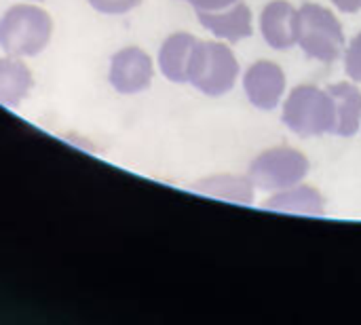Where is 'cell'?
<instances>
[{"label":"cell","instance_id":"obj_1","mask_svg":"<svg viewBox=\"0 0 361 325\" xmlns=\"http://www.w3.org/2000/svg\"><path fill=\"white\" fill-rule=\"evenodd\" d=\"M283 125L300 137L334 135L336 110L328 89L298 85L290 91L281 112Z\"/></svg>","mask_w":361,"mask_h":325},{"label":"cell","instance_id":"obj_2","mask_svg":"<svg viewBox=\"0 0 361 325\" xmlns=\"http://www.w3.org/2000/svg\"><path fill=\"white\" fill-rule=\"evenodd\" d=\"M296 44L305 51V55L322 63L338 61L347 49L345 30L338 17L317 2H305L298 8Z\"/></svg>","mask_w":361,"mask_h":325},{"label":"cell","instance_id":"obj_3","mask_svg":"<svg viewBox=\"0 0 361 325\" xmlns=\"http://www.w3.org/2000/svg\"><path fill=\"white\" fill-rule=\"evenodd\" d=\"M239 72V61L226 42L197 40L188 63V85L203 95L220 97L233 91Z\"/></svg>","mask_w":361,"mask_h":325},{"label":"cell","instance_id":"obj_4","mask_svg":"<svg viewBox=\"0 0 361 325\" xmlns=\"http://www.w3.org/2000/svg\"><path fill=\"white\" fill-rule=\"evenodd\" d=\"M53 34L47 11L32 4H15L0 17V49L13 57H34L44 51Z\"/></svg>","mask_w":361,"mask_h":325},{"label":"cell","instance_id":"obj_5","mask_svg":"<svg viewBox=\"0 0 361 325\" xmlns=\"http://www.w3.org/2000/svg\"><path fill=\"white\" fill-rule=\"evenodd\" d=\"M311 165L305 152L292 146H277L260 152L247 169V178L252 184L267 192H279L300 184Z\"/></svg>","mask_w":361,"mask_h":325},{"label":"cell","instance_id":"obj_6","mask_svg":"<svg viewBox=\"0 0 361 325\" xmlns=\"http://www.w3.org/2000/svg\"><path fill=\"white\" fill-rule=\"evenodd\" d=\"M152 74H154V68H152L150 55L142 51L140 47H127L112 55L108 78H110V85L118 93L133 95L150 87Z\"/></svg>","mask_w":361,"mask_h":325},{"label":"cell","instance_id":"obj_7","mask_svg":"<svg viewBox=\"0 0 361 325\" xmlns=\"http://www.w3.org/2000/svg\"><path fill=\"white\" fill-rule=\"evenodd\" d=\"M286 72L281 66L269 59H260L243 74V89L250 104L258 110H275L286 93Z\"/></svg>","mask_w":361,"mask_h":325},{"label":"cell","instance_id":"obj_8","mask_svg":"<svg viewBox=\"0 0 361 325\" xmlns=\"http://www.w3.org/2000/svg\"><path fill=\"white\" fill-rule=\"evenodd\" d=\"M197 19L207 32L231 44L241 42L254 34L252 8L243 0L222 11H197Z\"/></svg>","mask_w":361,"mask_h":325},{"label":"cell","instance_id":"obj_9","mask_svg":"<svg viewBox=\"0 0 361 325\" xmlns=\"http://www.w3.org/2000/svg\"><path fill=\"white\" fill-rule=\"evenodd\" d=\"M298 8L288 0H273L260 13V34L275 51H288L296 44Z\"/></svg>","mask_w":361,"mask_h":325},{"label":"cell","instance_id":"obj_10","mask_svg":"<svg viewBox=\"0 0 361 325\" xmlns=\"http://www.w3.org/2000/svg\"><path fill=\"white\" fill-rule=\"evenodd\" d=\"M264 209L281 211V214H296V216H326V199L324 195L309 184H296L292 188L275 192L271 199L264 201Z\"/></svg>","mask_w":361,"mask_h":325},{"label":"cell","instance_id":"obj_11","mask_svg":"<svg viewBox=\"0 0 361 325\" xmlns=\"http://www.w3.org/2000/svg\"><path fill=\"white\" fill-rule=\"evenodd\" d=\"M197 40L199 38L188 32H176L165 38L159 49V68L167 80L178 85L188 82V63Z\"/></svg>","mask_w":361,"mask_h":325},{"label":"cell","instance_id":"obj_12","mask_svg":"<svg viewBox=\"0 0 361 325\" xmlns=\"http://www.w3.org/2000/svg\"><path fill=\"white\" fill-rule=\"evenodd\" d=\"M328 93L334 99L336 127L334 135L353 137L361 129V89L355 82H334L328 87Z\"/></svg>","mask_w":361,"mask_h":325},{"label":"cell","instance_id":"obj_13","mask_svg":"<svg viewBox=\"0 0 361 325\" xmlns=\"http://www.w3.org/2000/svg\"><path fill=\"white\" fill-rule=\"evenodd\" d=\"M192 188L201 195L237 203V205H254V190L256 186L247 176H235V173H218L212 178H203L192 184Z\"/></svg>","mask_w":361,"mask_h":325},{"label":"cell","instance_id":"obj_14","mask_svg":"<svg viewBox=\"0 0 361 325\" xmlns=\"http://www.w3.org/2000/svg\"><path fill=\"white\" fill-rule=\"evenodd\" d=\"M32 89V74L27 66L15 57L0 59V104L19 106Z\"/></svg>","mask_w":361,"mask_h":325},{"label":"cell","instance_id":"obj_15","mask_svg":"<svg viewBox=\"0 0 361 325\" xmlns=\"http://www.w3.org/2000/svg\"><path fill=\"white\" fill-rule=\"evenodd\" d=\"M345 72L353 82H361V32H357L345 49Z\"/></svg>","mask_w":361,"mask_h":325},{"label":"cell","instance_id":"obj_16","mask_svg":"<svg viewBox=\"0 0 361 325\" xmlns=\"http://www.w3.org/2000/svg\"><path fill=\"white\" fill-rule=\"evenodd\" d=\"M142 0H89V4L106 15H123L133 11Z\"/></svg>","mask_w":361,"mask_h":325},{"label":"cell","instance_id":"obj_17","mask_svg":"<svg viewBox=\"0 0 361 325\" xmlns=\"http://www.w3.org/2000/svg\"><path fill=\"white\" fill-rule=\"evenodd\" d=\"M184 2H188L195 11H222L237 4L239 0H184Z\"/></svg>","mask_w":361,"mask_h":325},{"label":"cell","instance_id":"obj_18","mask_svg":"<svg viewBox=\"0 0 361 325\" xmlns=\"http://www.w3.org/2000/svg\"><path fill=\"white\" fill-rule=\"evenodd\" d=\"M330 2L343 13H360L361 11V0H330Z\"/></svg>","mask_w":361,"mask_h":325}]
</instances>
